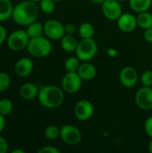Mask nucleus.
I'll return each mask as SVG.
<instances>
[{"label":"nucleus","mask_w":152,"mask_h":153,"mask_svg":"<svg viewBox=\"0 0 152 153\" xmlns=\"http://www.w3.org/2000/svg\"><path fill=\"white\" fill-rule=\"evenodd\" d=\"M39 12V7L37 3L30 0H24L14 5L12 19L15 23L27 27L33 22L37 21Z\"/></svg>","instance_id":"obj_1"},{"label":"nucleus","mask_w":152,"mask_h":153,"mask_svg":"<svg viewBox=\"0 0 152 153\" xmlns=\"http://www.w3.org/2000/svg\"><path fill=\"white\" fill-rule=\"evenodd\" d=\"M38 100L46 108H56L65 100V91L56 85H45L39 88Z\"/></svg>","instance_id":"obj_2"},{"label":"nucleus","mask_w":152,"mask_h":153,"mask_svg":"<svg viewBox=\"0 0 152 153\" xmlns=\"http://www.w3.org/2000/svg\"><path fill=\"white\" fill-rule=\"evenodd\" d=\"M48 38L39 36L36 38H31L29 40L27 50L30 56L37 58H43L47 56L52 51V43Z\"/></svg>","instance_id":"obj_3"},{"label":"nucleus","mask_w":152,"mask_h":153,"mask_svg":"<svg viewBox=\"0 0 152 153\" xmlns=\"http://www.w3.org/2000/svg\"><path fill=\"white\" fill-rule=\"evenodd\" d=\"M98 53V44L91 39H82L77 45L75 55L82 62H89Z\"/></svg>","instance_id":"obj_4"},{"label":"nucleus","mask_w":152,"mask_h":153,"mask_svg":"<svg viewBox=\"0 0 152 153\" xmlns=\"http://www.w3.org/2000/svg\"><path fill=\"white\" fill-rule=\"evenodd\" d=\"M30 37L24 30H15L7 36L6 44L13 51H21L27 48Z\"/></svg>","instance_id":"obj_5"},{"label":"nucleus","mask_w":152,"mask_h":153,"mask_svg":"<svg viewBox=\"0 0 152 153\" xmlns=\"http://www.w3.org/2000/svg\"><path fill=\"white\" fill-rule=\"evenodd\" d=\"M82 79L77 72H66L63 76L61 82V88L63 91L69 94L78 92L82 85Z\"/></svg>","instance_id":"obj_6"},{"label":"nucleus","mask_w":152,"mask_h":153,"mask_svg":"<svg viewBox=\"0 0 152 153\" xmlns=\"http://www.w3.org/2000/svg\"><path fill=\"white\" fill-rule=\"evenodd\" d=\"M44 34L51 40L61 39L65 35V25L57 20H47L44 23Z\"/></svg>","instance_id":"obj_7"},{"label":"nucleus","mask_w":152,"mask_h":153,"mask_svg":"<svg viewBox=\"0 0 152 153\" xmlns=\"http://www.w3.org/2000/svg\"><path fill=\"white\" fill-rule=\"evenodd\" d=\"M60 138L65 144L77 145L82 141V133L77 127L65 125L60 128Z\"/></svg>","instance_id":"obj_8"},{"label":"nucleus","mask_w":152,"mask_h":153,"mask_svg":"<svg viewBox=\"0 0 152 153\" xmlns=\"http://www.w3.org/2000/svg\"><path fill=\"white\" fill-rule=\"evenodd\" d=\"M101 8L104 16L109 21H117L123 13L121 4L116 0H105Z\"/></svg>","instance_id":"obj_9"},{"label":"nucleus","mask_w":152,"mask_h":153,"mask_svg":"<svg viewBox=\"0 0 152 153\" xmlns=\"http://www.w3.org/2000/svg\"><path fill=\"white\" fill-rule=\"evenodd\" d=\"M134 100L136 105L143 110L152 109V88L142 86L135 93Z\"/></svg>","instance_id":"obj_10"},{"label":"nucleus","mask_w":152,"mask_h":153,"mask_svg":"<svg viewBox=\"0 0 152 153\" xmlns=\"http://www.w3.org/2000/svg\"><path fill=\"white\" fill-rule=\"evenodd\" d=\"M94 114L93 104L87 100H82L78 101L74 107L75 117L80 121H87L92 117Z\"/></svg>","instance_id":"obj_11"},{"label":"nucleus","mask_w":152,"mask_h":153,"mask_svg":"<svg viewBox=\"0 0 152 153\" xmlns=\"http://www.w3.org/2000/svg\"><path fill=\"white\" fill-rule=\"evenodd\" d=\"M138 73L135 68L132 66L124 67L119 74V81L121 84L126 88L133 87L138 81Z\"/></svg>","instance_id":"obj_12"},{"label":"nucleus","mask_w":152,"mask_h":153,"mask_svg":"<svg viewBox=\"0 0 152 153\" xmlns=\"http://www.w3.org/2000/svg\"><path fill=\"white\" fill-rule=\"evenodd\" d=\"M117 26L119 30H122L123 32L125 33L133 32L138 26L137 18L133 14L129 13H122L117 20Z\"/></svg>","instance_id":"obj_13"},{"label":"nucleus","mask_w":152,"mask_h":153,"mask_svg":"<svg viewBox=\"0 0 152 153\" xmlns=\"http://www.w3.org/2000/svg\"><path fill=\"white\" fill-rule=\"evenodd\" d=\"M34 68V63L30 57H22L14 65V73L17 76L24 78L29 76Z\"/></svg>","instance_id":"obj_14"},{"label":"nucleus","mask_w":152,"mask_h":153,"mask_svg":"<svg viewBox=\"0 0 152 153\" xmlns=\"http://www.w3.org/2000/svg\"><path fill=\"white\" fill-rule=\"evenodd\" d=\"M39 91V88L32 82L23 83L19 89L20 96L26 100H31L38 98Z\"/></svg>","instance_id":"obj_15"},{"label":"nucleus","mask_w":152,"mask_h":153,"mask_svg":"<svg viewBox=\"0 0 152 153\" xmlns=\"http://www.w3.org/2000/svg\"><path fill=\"white\" fill-rule=\"evenodd\" d=\"M77 73L83 81H90L97 76L98 71L95 65L91 63L83 62L82 64H81Z\"/></svg>","instance_id":"obj_16"},{"label":"nucleus","mask_w":152,"mask_h":153,"mask_svg":"<svg viewBox=\"0 0 152 153\" xmlns=\"http://www.w3.org/2000/svg\"><path fill=\"white\" fill-rule=\"evenodd\" d=\"M13 7L11 0H0V22L12 18Z\"/></svg>","instance_id":"obj_17"},{"label":"nucleus","mask_w":152,"mask_h":153,"mask_svg":"<svg viewBox=\"0 0 152 153\" xmlns=\"http://www.w3.org/2000/svg\"><path fill=\"white\" fill-rule=\"evenodd\" d=\"M60 40H61V48H63L64 51L68 53L75 52L79 41H77V39L73 35L65 34Z\"/></svg>","instance_id":"obj_18"},{"label":"nucleus","mask_w":152,"mask_h":153,"mask_svg":"<svg viewBox=\"0 0 152 153\" xmlns=\"http://www.w3.org/2000/svg\"><path fill=\"white\" fill-rule=\"evenodd\" d=\"M129 4L132 10L136 13L148 11L152 5V0H129Z\"/></svg>","instance_id":"obj_19"},{"label":"nucleus","mask_w":152,"mask_h":153,"mask_svg":"<svg viewBox=\"0 0 152 153\" xmlns=\"http://www.w3.org/2000/svg\"><path fill=\"white\" fill-rule=\"evenodd\" d=\"M26 32L28 36L30 37V39L42 36L44 34V24L35 21L27 26Z\"/></svg>","instance_id":"obj_20"},{"label":"nucleus","mask_w":152,"mask_h":153,"mask_svg":"<svg viewBox=\"0 0 152 153\" xmlns=\"http://www.w3.org/2000/svg\"><path fill=\"white\" fill-rule=\"evenodd\" d=\"M136 18H137V24L142 29L145 30L152 27V14L150 12L145 11V12L139 13Z\"/></svg>","instance_id":"obj_21"},{"label":"nucleus","mask_w":152,"mask_h":153,"mask_svg":"<svg viewBox=\"0 0 152 153\" xmlns=\"http://www.w3.org/2000/svg\"><path fill=\"white\" fill-rule=\"evenodd\" d=\"M78 33L82 39H91L95 34L94 26L90 22H83L80 25Z\"/></svg>","instance_id":"obj_22"},{"label":"nucleus","mask_w":152,"mask_h":153,"mask_svg":"<svg viewBox=\"0 0 152 153\" xmlns=\"http://www.w3.org/2000/svg\"><path fill=\"white\" fill-rule=\"evenodd\" d=\"M77 56H70L65 62V69L66 72H77L81 64Z\"/></svg>","instance_id":"obj_23"},{"label":"nucleus","mask_w":152,"mask_h":153,"mask_svg":"<svg viewBox=\"0 0 152 153\" xmlns=\"http://www.w3.org/2000/svg\"><path fill=\"white\" fill-rule=\"evenodd\" d=\"M45 137L48 140L54 141L56 139H57L58 137H60V128L55 125H51L48 126L44 132Z\"/></svg>","instance_id":"obj_24"},{"label":"nucleus","mask_w":152,"mask_h":153,"mask_svg":"<svg viewBox=\"0 0 152 153\" xmlns=\"http://www.w3.org/2000/svg\"><path fill=\"white\" fill-rule=\"evenodd\" d=\"M39 9L46 14H51L56 9V1L54 0H41L39 2Z\"/></svg>","instance_id":"obj_25"},{"label":"nucleus","mask_w":152,"mask_h":153,"mask_svg":"<svg viewBox=\"0 0 152 153\" xmlns=\"http://www.w3.org/2000/svg\"><path fill=\"white\" fill-rule=\"evenodd\" d=\"M13 108V104L9 99H1L0 100V114L3 116L9 115Z\"/></svg>","instance_id":"obj_26"},{"label":"nucleus","mask_w":152,"mask_h":153,"mask_svg":"<svg viewBox=\"0 0 152 153\" xmlns=\"http://www.w3.org/2000/svg\"><path fill=\"white\" fill-rule=\"evenodd\" d=\"M11 83L10 75L7 73L0 72V93L6 91Z\"/></svg>","instance_id":"obj_27"},{"label":"nucleus","mask_w":152,"mask_h":153,"mask_svg":"<svg viewBox=\"0 0 152 153\" xmlns=\"http://www.w3.org/2000/svg\"><path fill=\"white\" fill-rule=\"evenodd\" d=\"M141 82L142 86L145 87H152V71L147 70L142 73L141 76Z\"/></svg>","instance_id":"obj_28"},{"label":"nucleus","mask_w":152,"mask_h":153,"mask_svg":"<svg viewBox=\"0 0 152 153\" xmlns=\"http://www.w3.org/2000/svg\"><path fill=\"white\" fill-rule=\"evenodd\" d=\"M38 153H60V150L54 147V146H44L42 148H40Z\"/></svg>","instance_id":"obj_29"},{"label":"nucleus","mask_w":152,"mask_h":153,"mask_svg":"<svg viewBox=\"0 0 152 153\" xmlns=\"http://www.w3.org/2000/svg\"><path fill=\"white\" fill-rule=\"evenodd\" d=\"M144 129L148 136L152 138V117H150L146 119L144 123Z\"/></svg>","instance_id":"obj_30"},{"label":"nucleus","mask_w":152,"mask_h":153,"mask_svg":"<svg viewBox=\"0 0 152 153\" xmlns=\"http://www.w3.org/2000/svg\"><path fill=\"white\" fill-rule=\"evenodd\" d=\"M7 39V30L6 29L0 24V46H2Z\"/></svg>","instance_id":"obj_31"},{"label":"nucleus","mask_w":152,"mask_h":153,"mask_svg":"<svg viewBox=\"0 0 152 153\" xmlns=\"http://www.w3.org/2000/svg\"><path fill=\"white\" fill-rule=\"evenodd\" d=\"M8 152V143L5 138L0 135V153H6Z\"/></svg>","instance_id":"obj_32"},{"label":"nucleus","mask_w":152,"mask_h":153,"mask_svg":"<svg viewBox=\"0 0 152 153\" xmlns=\"http://www.w3.org/2000/svg\"><path fill=\"white\" fill-rule=\"evenodd\" d=\"M75 26L73 23H66L65 25V33L66 35H73L75 32Z\"/></svg>","instance_id":"obj_33"},{"label":"nucleus","mask_w":152,"mask_h":153,"mask_svg":"<svg viewBox=\"0 0 152 153\" xmlns=\"http://www.w3.org/2000/svg\"><path fill=\"white\" fill-rule=\"evenodd\" d=\"M143 37H144V39H145L147 42L152 43V27L144 30Z\"/></svg>","instance_id":"obj_34"},{"label":"nucleus","mask_w":152,"mask_h":153,"mask_svg":"<svg viewBox=\"0 0 152 153\" xmlns=\"http://www.w3.org/2000/svg\"><path fill=\"white\" fill-rule=\"evenodd\" d=\"M107 54L110 57H116L118 56V51L114 48H109L107 49Z\"/></svg>","instance_id":"obj_35"},{"label":"nucleus","mask_w":152,"mask_h":153,"mask_svg":"<svg viewBox=\"0 0 152 153\" xmlns=\"http://www.w3.org/2000/svg\"><path fill=\"white\" fill-rule=\"evenodd\" d=\"M4 127H5V118H4V116L0 114V134L4 131Z\"/></svg>","instance_id":"obj_36"},{"label":"nucleus","mask_w":152,"mask_h":153,"mask_svg":"<svg viewBox=\"0 0 152 153\" xmlns=\"http://www.w3.org/2000/svg\"><path fill=\"white\" fill-rule=\"evenodd\" d=\"M93 4H102L103 3H104V1L105 0H90Z\"/></svg>","instance_id":"obj_37"},{"label":"nucleus","mask_w":152,"mask_h":153,"mask_svg":"<svg viewBox=\"0 0 152 153\" xmlns=\"http://www.w3.org/2000/svg\"><path fill=\"white\" fill-rule=\"evenodd\" d=\"M148 150H149V152L151 153H152V138L151 140L150 141V143H149V145H148Z\"/></svg>","instance_id":"obj_38"},{"label":"nucleus","mask_w":152,"mask_h":153,"mask_svg":"<svg viewBox=\"0 0 152 153\" xmlns=\"http://www.w3.org/2000/svg\"><path fill=\"white\" fill-rule=\"evenodd\" d=\"M12 153H24V151H22V150H13V151H12Z\"/></svg>","instance_id":"obj_39"},{"label":"nucleus","mask_w":152,"mask_h":153,"mask_svg":"<svg viewBox=\"0 0 152 153\" xmlns=\"http://www.w3.org/2000/svg\"><path fill=\"white\" fill-rule=\"evenodd\" d=\"M30 1H32V2H35V3H38V2L39 3L41 0H30Z\"/></svg>","instance_id":"obj_40"},{"label":"nucleus","mask_w":152,"mask_h":153,"mask_svg":"<svg viewBox=\"0 0 152 153\" xmlns=\"http://www.w3.org/2000/svg\"><path fill=\"white\" fill-rule=\"evenodd\" d=\"M116 1H118V2H124V1H126V0H116Z\"/></svg>","instance_id":"obj_41"},{"label":"nucleus","mask_w":152,"mask_h":153,"mask_svg":"<svg viewBox=\"0 0 152 153\" xmlns=\"http://www.w3.org/2000/svg\"><path fill=\"white\" fill-rule=\"evenodd\" d=\"M54 1H56V2H60V1H63V0H54Z\"/></svg>","instance_id":"obj_42"}]
</instances>
